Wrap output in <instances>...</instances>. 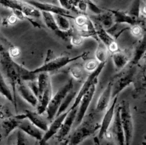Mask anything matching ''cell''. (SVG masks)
<instances>
[{"label":"cell","instance_id":"7dc6e473","mask_svg":"<svg viewBox=\"0 0 146 145\" xmlns=\"http://www.w3.org/2000/svg\"><path fill=\"white\" fill-rule=\"evenodd\" d=\"M140 15H143V17H146V4L140 9Z\"/></svg>","mask_w":146,"mask_h":145},{"label":"cell","instance_id":"c3c4849f","mask_svg":"<svg viewBox=\"0 0 146 145\" xmlns=\"http://www.w3.org/2000/svg\"><path fill=\"white\" fill-rule=\"evenodd\" d=\"M4 52H6L5 46L3 45V44H2V43H0V53H4Z\"/></svg>","mask_w":146,"mask_h":145},{"label":"cell","instance_id":"ac0fdd59","mask_svg":"<svg viewBox=\"0 0 146 145\" xmlns=\"http://www.w3.org/2000/svg\"><path fill=\"white\" fill-rule=\"evenodd\" d=\"M17 91H18L20 96L26 101L27 103L33 107H36L38 104L39 99L35 96L33 91L31 90L26 81L19 80L17 85Z\"/></svg>","mask_w":146,"mask_h":145},{"label":"cell","instance_id":"4316f807","mask_svg":"<svg viewBox=\"0 0 146 145\" xmlns=\"http://www.w3.org/2000/svg\"><path fill=\"white\" fill-rule=\"evenodd\" d=\"M19 123L20 121L13 116L3 119L2 122V128L4 130L5 136H8L14 130L18 129Z\"/></svg>","mask_w":146,"mask_h":145},{"label":"cell","instance_id":"ab89813d","mask_svg":"<svg viewBox=\"0 0 146 145\" xmlns=\"http://www.w3.org/2000/svg\"><path fill=\"white\" fill-rule=\"evenodd\" d=\"M27 84L29 86V88H31L34 94H35L37 98L40 99V88H39L38 83L36 80H34V81H27Z\"/></svg>","mask_w":146,"mask_h":145},{"label":"cell","instance_id":"8d00e7d4","mask_svg":"<svg viewBox=\"0 0 146 145\" xmlns=\"http://www.w3.org/2000/svg\"><path fill=\"white\" fill-rule=\"evenodd\" d=\"M73 29H74V27H72L68 30H62L60 29H57L54 32L57 36H58L60 38H61L64 41H69L70 40L72 34Z\"/></svg>","mask_w":146,"mask_h":145},{"label":"cell","instance_id":"d6a6232c","mask_svg":"<svg viewBox=\"0 0 146 145\" xmlns=\"http://www.w3.org/2000/svg\"><path fill=\"white\" fill-rule=\"evenodd\" d=\"M37 83H38L39 88H40V98H41L43 92L47 86L51 83V79H50V76L49 73L47 72H42L38 74V76H37Z\"/></svg>","mask_w":146,"mask_h":145},{"label":"cell","instance_id":"f1b7e54d","mask_svg":"<svg viewBox=\"0 0 146 145\" xmlns=\"http://www.w3.org/2000/svg\"><path fill=\"white\" fill-rule=\"evenodd\" d=\"M98 47L95 51V58L99 63H105L108 60V49L103 43L100 40H98Z\"/></svg>","mask_w":146,"mask_h":145},{"label":"cell","instance_id":"836d02e7","mask_svg":"<svg viewBox=\"0 0 146 145\" xmlns=\"http://www.w3.org/2000/svg\"><path fill=\"white\" fill-rule=\"evenodd\" d=\"M54 17H55L56 22H57L59 29L62 30H68L72 27L70 21H69L70 18L67 17L62 15H54Z\"/></svg>","mask_w":146,"mask_h":145},{"label":"cell","instance_id":"83f0119b","mask_svg":"<svg viewBox=\"0 0 146 145\" xmlns=\"http://www.w3.org/2000/svg\"><path fill=\"white\" fill-rule=\"evenodd\" d=\"M16 66L17 68V71L20 80L27 82V81H34V80L37 79L38 74H34L32 70H27L26 67H25L23 65L17 63H16Z\"/></svg>","mask_w":146,"mask_h":145},{"label":"cell","instance_id":"8fae6325","mask_svg":"<svg viewBox=\"0 0 146 145\" xmlns=\"http://www.w3.org/2000/svg\"><path fill=\"white\" fill-rule=\"evenodd\" d=\"M96 88L97 83H95L90 87V88L87 91L86 94L81 98V101L79 104L80 106L78 107V114H77L76 119H75V122H76V124L78 125L83 120L84 117L85 116V114H86L88 108H89L90 104L92 98H93L95 93L96 92Z\"/></svg>","mask_w":146,"mask_h":145},{"label":"cell","instance_id":"f35d334b","mask_svg":"<svg viewBox=\"0 0 146 145\" xmlns=\"http://www.w3.org/2000/svg\"><path fill=\"white\" fill-rule=\"evenodd\" d=\"M130 30L132 35L134 37H137V38L141 37L142 35H143V33H144V29L142 27L141 25H139V24H136V25H134L130 27Z\"/></svg>","mask_w":146,"mask_h":145},{"label":"cell","instance_id":"30bf717a","mask_svg":"<svg viewBox=\"0 0 146 145\" xmlns=\"http://www.w3.org/2000/svg\"><path fill=\"white\" fill-rule=\"evenodd\" d=\"M78 107L68 110V114L66 116L60 130L55 135V137L59 142H64L66 141V138L70 135L71 132V129L72 128L73 124L75 122L77 114H78Z\"/></svg>","mask_w":146,"mask_h":145},{"label":"cell","instance_id":"e575fe53","mask_svg":"<svg viewBox=\"0 0 146 145\" xmlns=\"http://www.w3.org/2000/svg\"><path fill=\"white\" fill-rule=\"evenodd\" d=\"M140 0H133L127 13L133 17L139 19L140 16Z\"/></svg>","mask_w":146,"mask_h":145},{"label":"cell","instance_id":"f907efd6","mask_svg":"<svg viewBox=\"0 0 146 145\" xmlns=\"http://www.w3.org/2000/svg\"><path fill=\"white\" fill-rule=\"evenodd\" d=\"M2 134H1V133H0V139H2Z\"/></svg>","mask_w":146,"mask_h":145},{"label":"cell","instance_id":"816d5d0a","mask_svg":"<svg viewBox=\"0 0 146 145\" xmlns=\"http://www.w3.org/2000/svg\"><path fill=\"white\" fill-rule=\"evenodd\" d=\"M144 1H145V2H146V0H144Z\"/></svg>","mask_w":146,"mask_h":145},{"label":"cell","instance_id":"4dcf8cb0","mask_svg":"<svg viewBox=\"0 0 146 145\" xmlns=\"http://www.w3.org/2000/svg\"><path fill=\"white\" fill-rule=\"evenodd\" d=\"M41 13L43 21H44V25H46L47 28L52 30L53 32L59 29L57 22H56L54 14L49 12H45V11H41Z\"/></svg>","mask_w":146,"mask_h":145},{"label":"cell","instance_id":"7402d4cb","mask_svg":"<svg viewBox=\"0 0 146 145\" xmlns=\"http://www.w3.org/2000/svg\"><path fill=\"white\" fill-rule=\"evenodd\" d=\"M91 19L93 21L94 24L96 25H100L104 29H110L115 22L114 21L113 15L110 10L104 12V11L101 13L95 15V16L90 17Z\"/></svg>","mask_w":146,"mask_h":145},{"label":"cell","instance_id":"9a60e30c","mask_svg":"<svg viewBox=\"0 0 146 145\" xmlns=\"http://www.w3.org/2000/svg\"><path fill=\"white\" fill-rule=\"evenodd\" d=\"M67 114H68V110L66 112H64V113L56 116L52 121L51 124L49 125L48 129L44 132L42 139L39 142L40 144H44L47 143V141L50 140L52 137H53V136L57 134V133L59 132L60 127H61L62 124L63 122H64V119H65L66 116L67 115Z\"/></svg>","mask_w":146,"mask_h":145},{"label":"cell","instance_id":"8992f818","mask_svg":"<svg viewBox=\"0 0 146 145\" xmlns=\"http://www.w3.org/2000/svg\"><path fill=\"white\" fill-rule=\"evenodd\" d=\"M120 119L125 134V145H130L133 141L134 134V125L133 119L128 101L123 100L120 104Z\"/></svg>","mask_w":146,"mask_h":145},{"label":"cell","instance_id":"f6af8a7d","mask_svg":"<svg viewBox=\"0 0 146 145\" xmlns=\"http://www.w3.org/2000/svg\"><path fill=\"white\" fill-rule=\"evenodd\" d=\"M7 52L8 53H9V56H10L12 59L18 57L21 54L20 48H19V47H17V46H15V45L11 46Z\"/></svg>","mask_w":146,"mask_h":145},{"label":"cell","instance_id":"603a6c76","mask_svg":"<svg viewBox=\"0 0 146 145\" xmlns=\"http://www.w3.org/2000/svg\"><path fill=\"white\" fill-rule=\"evenodd\" d=\"M112 12L115 23L127 24V25L133 26L139 23V19H135L130 16L127 12L119 10V9H109ZM140 19V18H139Z\"/></svg>","mask_w":146,"mask_h":145},{"label":"cell","instance_id":"d6986e66","mask_svg":"<svg viewBox=\"0 0 146 145\" xmlns=\"http://www.w3.org/2000/svg\"><path fill=\"white\" fill-rule=\"evenodd\" d=\"M18 129H21L27 135L34 138L38 142H40L44 136V132L32 124L27 118L20 121Z\"/></svg>","mask_w":146,"mask_h":145},{"label":"cell","instance_id":"ee69618b","mask_svg":"<svg viewBox=\"0 0 146 145\" xmlns=\"http://www.w3.org/2000/svg\"><path fill=\"white\" fill-rule=\"evenodd\" d=\"M85 2H87V4L88 5V8L92 11L93 13H95V15H98V14L101 13V12H103L102 9H101L98 5H96V4L94 3L92 0H84Z\"/></svg>","mask_w":146,"mask_h":145},{"label":"cell","instance_id":"ba28073f","mask_svg":"<svg viewBox=\"0 0 146 145\" xmlns=\"http://www.w3.org/2000/svg\"><path fill=\"white\" fill-rule=\"evenodd\" d=\"M0 5L8 9H19L22 11L27 17L32 18H40L42 17L41 11L35 7L21 0H0Z\"/></svg>","mask_w":146,"mask_h":145},{"label":"cell","instance_id":"f546056e","mask_svg":"<svg viewBox=\"0 0 146 145\" xmlns=\"http://www.w3.org/2000/svg\"><path fill=\"white\" fill-rule=\"evenodd\" d=\"M76 95H77L76 92L73 91V89H72L71 91L67 94V95L66 96L65 98H64V100H63L62 102L61 105H60V108H59L58 111H57V114H56V116L64 113V112H66L67 110H68L69 108H70L69 107H70V104H71L72 101H73V99H75Z\"/></svg>","mask_w":146,"mask_h":145},{"label":"cell","instance_id":"60d3db41","mask_svg":"<svg viewBox=\"0 0 146 145\" xmlns=\"http://www.w3.org/2000/svg\"><path fill=\"white\" fill-rule=\"evenodd\" d=\"M100 63H98L97 60H89L85 63V69L86 71L88 72H92L95 70H96L97 67H98Z\"/></svg>","mask_w":146,"mask_h":145},{"label":"cell","instance_id":"4fadbf2b","mask_svg":"<svg viewBox=\"0 0 146 145\" xmlns=\"http://www.w3.org/2000/svg\"><path fill=\"white\" fill-rule=\"evenodd\" d=\"M111 133L113 136L115 138L117 144L120 145L125 144V139L124 130L122 125L121 119H120V106H116L115 112L114 119L112 123Z\"/></svg>","mask_w":146,"mask_h":145},{"label":"cell","instance_id":"7bdbcfd3","mask_svg":"<svg viewBox=\"0 0 146 145\" xmlns=\"http://www.w3.org/2000/svg\"><path fill=\"white\" fill-rule=\"evenodd\" d=\"M58 1H59V3H60V7L64 8V9H67V10L68 11L72 10L73 11V12H77V13L79 14L78 11L71 5L70 0H58Z\"/></svg>","mask_w":146,"mask_h":145},{"label":"cell","instance_id":"7c38bea8","mask_svg":"<svg viewBox=\"0 0 146 145\" xmlns=\"http://www.w3.org/2000/svg\"><path fill=\"white\" fill-rule=\"evenodd\" d=\"M25 2L30 4L31 5L35 7L40 11H45V12H51L54 15H62L64 16L67 17L68 18L74 19L75 17L71 16L70 12L67 9H64L62 7L57 6V5H52L50 3H44V2H40L37 0H25Z\"/></svg>","mask_w":146,"mask_h":145},{"label":"cell","instance_id":"1f68e13d","mask_svg":"<svg viewBox=\"0 0 146 145\" xmlns=\"http://www.w3.org/2000/svg\"><path fill=\"white\" fill-rule=\"evenodd\" d=\"M85 71L86 70L85 67L80 64L74 65L69 69V72L72 78L78 81H82L85 79Z\"/></svg>","mask_w":146,"mask_h":145},{"label":"cell","instance_id":"e0dca14e","mask_svg":"<svg viewBox=\"0 0 146 145\" xmlns=\"http://www.w3.org/2000/svg\"><path fill=\"white\" fill-rule=\"evenodd\" d=\"M95 25L96 27V32L98 39L106 45L110 53H115L120 50L118 45L116 43L115 39L106 29L100 25Z\"/></svg>","mask_w":146,"mask_h":145},{"label":"cell","instance_id":"5bb4252c","mask_svg":"<svg viewBox=\"0 0 146 145\" xmlns=\"http://www.w3.org/2000/svg\"><path fill=\"white\" fill-rule=\"evenodd\" d=\"M133 96L137 98L146 92V63L137 68L134 82Z\"/></svg>","mask_w":146,"mask_h":145},{"label":"cell","instance_id":"44dd1931","mask_svg":"<svg viewBox=\"0 0 146 145\" xmlns=\"http://www.w3.org/2000/svg\"><path fill=\"white\" fill-rule=\"evenodd\" d=\"M132 51H133V56L130 63L137 65L139 61L146 54V31L145 32L144 31L143 35L139 37Z\"/></svg>","mask_w":146,"mask_h":145},{"label":"cell","instance_id":"b9f144b4","mask_svg":"<svg viewBox=\"0 0 146 145\" xmlns=\"http://www.w3.org/2000/svg\"><path fill=\"white\" fill-rule=\"evenodd\" d=\"M17 136V145H23L27 144L28 139H27V134L24 132H22L21 129H18Z\"/></svg>","mask_w":146,"mask_h":145},{"label":"cell","instance_id":"d590c367","mask_svg":"<svg viewBox=\"0 0 146 145\" xmlns=\"http://www.w3.org/2000/svg\"><path fill=\"white\" fill-rule=\"evenodd\" d=\"M70 2L79 13H86L88 5L84 0H70Z\"/></svg>","mask_w":146,"mask_h":145},{"label":"cell","instance_id":"277c9868","mask_svg":"<svg viewBox=\"0 0 146 145\" xmlns=\"http://www.w3.org/2000/svg\"><path fill=\"white\" fill-rule=\"evenodd\" d=\"M0 64L2 66L7 78L9 81L13 92L14 98L17 102L16 91L17 85L19 81V74L16 66V62L14 61L13 59L9 56L7 51L0 53Z\"/></svg>","mask_w":146,"mask_h":145},{"label":"cell","instance_id":"cb8c5ba5","mask_svg":"<svg viewBox=\"0 0 146 145\" xmlns=\"http://www.w3.org/2000/svg\"><path fill=\"white\" fill-rule=\"evenodd\" d=\"M25 113L26 114L27 118L43 132H45L48 129L49 123L42 116V114H40L37 112L30 110H25Z\"/></svg>","mask_w":146,"mask_h":145},{"label":"cell","instance_id":"6da1fadb","mask_svg":"<svg viewBox=\"0 0 146 145\" xmlns=\"http://www.w3.org/2000/svg\"><path fill=\"white\" fill-rule=\"evenodd\" d=\"M100 127V124L96 120L95 113H90L78 124V127L70 134L66 144L77 145L83 142L87 138L95 134Z\"/></svg>","mask_w":146,"mask_h":145},{"label":"cell","instance_id":"52a82bcc","mask_svg":"<svg viewBox=\"0 0 146 145\" xmlns=\"http://www.w3.org/2000/svg\"><path fill=\"white\" fill-rule=\"evenodd\" d=\"M107 62L105 63H100L98 67H97L96 70H95L94 71L91 72L90 75L88 76V78H86V80L85 81L84 84H82V86H81L80 89L79 90V92L77 94L76 96H75V100L73 101V104L72 105V106L69 108L68 110H72V109H74V108H77V107L79 106L80 102L81 101V98H82L84 95L86 94L87 91L90 88V87L93 85L95 83H98V79L99 76L100 75V74L102 73V70L105 67V65H106Z\"/></svg>","mask_w":146,"mask_h":145},{"label":"cell","instance_id":"3957f363","mask_svg":"<svg viewBox=\"0 0 146 145\" xmlns=\"http://www.w3.org/2000/svg\"><path fill=\"white\" fill-rule=\"evenodd\" d=\"M88 54V52H85L82 54L78 55L75 57H70V56H54L53 58L48 60H44V64L38 67L37 68L32 70L34 74H38L42 72H47V73H52V72L57 71L59 69L62 68L64 66L67 65L69 63L73 61H76L80 58L85 57Z\"/></svg>","mask_w":146,"mask_h":145},{"label":"cell","instance_id":"bcb514c9","mask_svg":"<svg viewBox=\"0 0 146 145\" xmlns=\"http://www.w3.org/2000/svg\"><path fill=\"white\" fill-rule=\"evenodd\" d=\"M18 20H19V19H17V17L12 13V15H9L7 18H6V19L2 22V24L3 25H5V26H7V25H15Z\"/></svg>","mask_w":146,"mask_h":145},{"label":"cell","instance_id":"681fc988","mask_svg":"<svg viewBox=\"0 0 146 145\" xmlns=\"http://www.w3.org/2000/svg\"><path fill=\"white\" fill-rule=\"evenodd\" d=\"M4 107V106H3V104H2V103H1V101H0V109H1V108H2Z\"/></svg>","mask_w":146,"mask_h":145},{"label":"cell","instance_id":"74e56055","mask_svg":"<svg viewBox=\"0 0 146 145\" xmlns=\"http://www.w3.org/2000/svg\"><path fill=\"white\" fill-rule=\"evenodd\" d=\"M70 41L73 46H79L82 43L83 38L79 35L78 32L77 31L76 28L73 29V32L71 35V37H70Z\"/></svg>","mask_w":146,"mask_h":145},{"label":"cell","instance_id":"7a4b0ae2","mask_svg":"<svg viewBox=\"0 0 146 145\" xmlns=\"http://www.w3.org/2000/svg\"><path fill=\"white\" fill-rule=\"evenodd\" d=\"M137 68V65L129 63L112 78L110 81L112 85V99L118 96L125 88L133 84Z\"/></svg>","mask_w":146,"mask_h":145},{"label":"cell","instance_id":"2e32d148","mask_svg":"<svg viewBox=\"0 0 146 145\" xmlns=\"http://www.w3.org/2000/svg\"><path fill=\"white\" fill-rule=\"evenodd\" d=\"M132 56V50H119L112 53V60L116 71H120L128 65L131 60Z\"/></svg>","mask_w":146,"mask_h":145},{"label":"cell","instance_id":"ffe728a7","mask_svg":"<svg viewBox=\"0 0 146 145\" xmlns=\"http://www.w3.org/2000/svg\"><path fill=\"white\" fill-rule=\"evenodd\" d=\"M112 99V85L109 82L102 94L100 95L95 107V112L102 113L106 111L109 107L110 103Z\"/></svg>","mask_w":146,"mask_h":145},{"label":"cell","instance_id":"5b68a950","mask_svg":"<svg viewBox=\"0 0 146 145\" xmlns=\"http://www.w3.org/2000/svg\"><path fill=\"white\" fill-rule=\"evenodd\" d=\"M73 89V78H70L66 84H64L62 88L57 91V92L52 96L50 100L49 105L47 106L46 113L47 115V119L50 122L55 118L59 108L61 105L62 102L65 98L69 92Z\"/></svg>","mask_w":146,"mask_h":145},{"label":"cell","instance_id":"484cf974","mask_svg":"<svg viewBox=\"0 0 146 145\" xmlns=\"http://www.w3.org/2000/svg\"><path fill=\"white\" fill-rule=\"evenodd\" d=\"M52 97V83H50L43 92L41 98L39 99L38 104L36 106V112L42 115L46 112Z\"/></svg>","mask_w":146,"mask_h":145},{"label":"cell","instance_id":"9c48e42d","mask_svg":"<svg viewBox=\"0 0 146 145\" xmlns=\"http://www.w3.org/2000/svg\"><path fill=\"white\" fill-rule=\"evenodd\" d=\"M117 97L118 96H116L114 98H113V102H112L111 105H110V106L108 107L105 114H104L102 120L100 123V127L99 131H98V136H97L98 141L102 140V139H104L105 136H107L110 126H111L112 123H113L116 105H117Z\"/></svg>","mask_w":146,"mask_h":145},{"label":"cell","instance_id":"d4e9b609","mask_svg":"<svg viewBox=\"0 0 146 145\" xmlns=\"http://www.w3.org/2000/svg\"><path fill=\"white\" fill-rule=\"evenodd\" d=\"M0 95L5 97L6 99H7L8 101H10L13 104L15 109H16L17 113V102L14 98L12 88H10V86L8 85L1 70H0Z\"/></svg>","mask_w":146,"mask_h":145}]
</instances>
